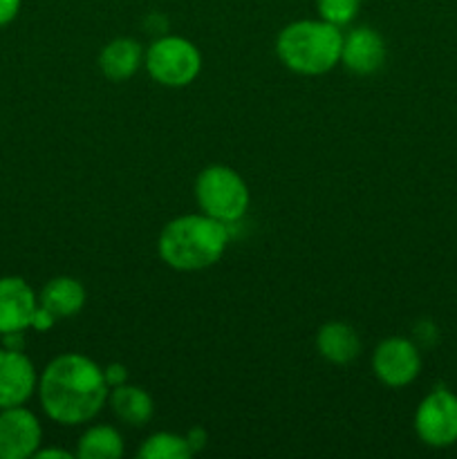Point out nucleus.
Returning a JSON list of instances; mask_svg holds the SVG:
<instances>
[{
	"label": "nucleus",
	"mask_w": 457,
	"mask_h": 459,
	"mask_svg": "<svg viewBox=\"0 0 457 459\" xmlns=\"http://www.w3.org/2000/svg\"><path fill=\"white\" fill-rule=\"evenodd\" d=\"M39 402L45 415L61 426L92 421L108 406V385L103 368L79 352L54 357L39 375Z\"/></svg>",
	"instance_id": "nucleus-1"
},
{
	"label": "nucleus",
	"mask_w": 457,
	"mask_h": 459,
	"mask_svg": "<svg viewBox=\"0 0 457 459\" xmlns=\"http://www.w3.org/2000/svg\"><path fill=\"white\" fill-rule=\"evenodd\" d=\"M228 247V227L206 213L177 215L164 224L157 254L175 272H202L220 263Z\"/></svg>",
	"instance_id": "nucleus-2"
},
{
	"label": "nucleus",
	"mask_w": 457,
	"mask_h": 459,
	"mask_svg": "<svg viewBox=\"0 0 457 459\" xmlns=\"http://www.w3.org/2000/svg\"><path fill=\"white\" fill-rule=\"evenodd\" d=\"M343 31L323 18H303L280 30L276 54L282 65L300 76H321L341 63Z\"/></svg>",
	"instance_id": "nucleus-3"
},
{
	"label": "nucleus",
	"mask_w": 457,
	"mask_h": 459,
	"mask_svg": "<svg viewBox=\"0 0 457 459\" xmlns=\"http://www.w3.org/2000/svg\"><path fill=\"white\" fill-rule=\"evenodd\" d=\"M195 200L202 213L233 227L246 215L251 193L245 178L224 164L206 166L195 179Z\"/></svg>",
	"instance_id": "nucleus-4"
},
{
	"label": "nucleus",
	"mask_w": 457,
	"mask_h": 459,
	"mask_svg": "<svg viewBox=\"0 0 457 459\" xmlns=\"http://www.w3.org/2000/svg\"><path fill=\"white\" fill-rule=\"evenodd\" d=\"M143 67L151 79L164 88H186L200 76L202 54L193 40L166 34L148 45Z\"/></svg>",
	"instance_id": "nucleus-5"
},
{
	"label": "nucleus",
	"mask_w": 457,
	"mask_h": 459,
	"mask_svg": "<svg viewBox=\"0 0 457 459\" xmlns=\"http://www.w3.org/2000/svg\"><path fill=\"white\" fill-rule=\"evenodd\" d=\"M415 433L430 448H451L457 444V394L437 385L415 411Z\"/></svg>",
	"instance_id": "nucleus-6"
},
{
	"label": "nucleus",
	"mask_w": 457,
	"mask_h": 459,
	"mask_svg": "<svg viewBox=\"0 0 457 459\" xmlns=\"http://www.w3.org/2000/svg\"><path fill=\"white\" fill-rule=\"evenodd\" d=\"M372 372L385 388H406L421 372L419 348L406 336H388L372 352Z\"/></svg>",
	"instance_id": "nucleus-7"
},
{
	"label": "nucleus",
	"mask_w": 457,
	"mask_h": 459,
	"mask_svg": "<svg viewBox=\"0 0 457 459\" xmlns=\"http://www.w3.org/2000/svg\"><path fill=\"white\" fill-rule=\"evenodd\" d=\"M43 446V426L25 406L0 411V459H30Z\"/></svg>",
	"instance_id": "nucleus-8"
},
{
	"label": "nucleus",
	"mask_w": 457,
	"mask_h": 459,
	"mask_svg": "<svg viewBox=\"0 0 457 459\" xmlns=\"http://www.w3.org/2000/svg\"><path fill=\"white\" fill-rule=\"evenodd\" d=\"M39 390V372L25 350L0 345V411L25 406Z\"/></svg>",
	"instance_id": "nucleus-9"
},
{
	"label": "nucleus",
	"mask_w": 457,
	"mask_h": 459,
	"mask_svg": "<svg viewBox=\"0 0 457 459\" xmlns=\"http://www.w3.org/2000/svg\"><path fill=\"white\" fill-rule=\"evenodd\" d=\"M39 294L21 276L0 278V336L31 330Z\"/></svg>",
	"instance_id": "nucleus-10"
},
{
	"label": "nucleus",
	"mask_w": 457,
	"mask_h": 459,
	"mask_svg": "<svg viewBox=\"0 0 457 459\" xmlns=\"http://www.w3.org/2000/svg\"><path fill=\"white\" fill-rule=\"evenodd\" d=\"M385 56H388V49H385L384 36L372 27H354L348 34H343L341 63L352 74H376L385 65Z\"/></svg>",
	"instance_id": "nucleus-11"
},
{
	"label": "nucleus",
	"mask_w": 457,
	"mask_h": 459,
	"mask_svg": "<svg viewBox=\"0 0 457 459\" xmlns=\"http://www.w3.org/2000/svg\"><path fill=\"white\" fill-rule=\"evenodd\" d=\"M316 350L332 366H348L361 354L363 343L358 332L343 321H330L318 327Z\"/></svg>",
	"instance_id": "nucleus-12"
},
{
	"label": "nucleus",
	"mask_w": 457,
	"mask_h": 459,
	"mask_svg": "<svg viewBox=\"0 0 457 459\" xmlns=\"http://www.w3.org/2000/svg\"><path fill=\"white\" fill-rule=\"evenodd\" d=\"M88 291L81 281L72 276H56L43 285L39 294V305L47 309L56 321L74 318L85 307Z\"/></svg>",
	"instance_id": "nucleus-13"
},
{
	"label": "nucleus",
	"mask_w": 457,
	"mask_h": 459,
	"mask_svg": "<svg viewBox=\"0 0 457 459\" xmlns=\"http://www.w3.org/2000/svg\"><path fill=\"white\" fill-rule=\"evenodd\" d=\"M108 406H110L112 415L116 417L124 424L133 426V429H142L155 415V402L148 394V390H143L142 385L133 384H121L110 388L108 394Z\"/></svg>",
	"instance_id": "nucleus-14"
},
{
	"label": "nucleus",
	"mask_w": 457,
	"mask_h": 459,
	"mask_svg": "<svg viewBox=\"0 0 457 459\" xmlns=\"http://www.w3.org/2000/svg\"><path fill=\"white\" fill-rule=\"evenodd\" d=\"M143 65V48L134 39L121 36V39L110 40L99 54V67L103 76L110 81H128L130 76L137 74L139 67Z\"/></svg>",
	"instance_id": "nucleus-15"
},
{
	"label": "nucleus",
	"mask_w": 457,
	"mask_h": 459,
	"mask_svg": "<svg viewBox=\"0 0 457 459\" xmlns=\"http://www.w3.org/2000/svg\"><path fill=\"white\" fill-rule=\"evenodd\" d=\"M74 455L79 459H116L124 455V437L115 426L94 424L79 437Z\"/></svg>",
	"instance_id": "nucleus-16"
},
{
	"label": "nucleus",
	"mask_w": 457,
	"mask_h": 459,
	"mask_svg": "<svg viewBox=\"0 0 457 459\" xmlns=\"http://www.w3.org/2000/svg\"><path fill=\"white\" fill-rule=\"evenodd\" d=\"M191 444L184 435L177 433H152L142 448L137 451V457L142 459H186L191 457Z\"/></svg>",
	"instance_id": "nucleus-17"
},
{
	"label": "nucleus",
	"mask_w": 457,
	"mask_h": 459,
	"mask_svg": "<svg viewBox=\"0 0 457 459\" xmlns=\"http://www.w3.org/2000/svg\"><path fill=\"white\" fill-rule=\"evenodd\" d=\"M318 18L336 27H345L357 18L361 0H316Z\"/></svg>",
	"instance_id": "nucleus-18"
},
{
	"label": "nucleus",
	"mask_w": 457,
	"mask_h": 459,
	"mask_svg": "<svg viewBox=\"0 0 457 459\" xmlns=\"http://www.w3.org/2000/svg\"><path fill=\"white\" fill-rule=\"evenodd\" d=\"M22 7V0H0V30L12 25L18 18Z\"/></svg>",
	"instance_id": "nucleus-19"
},
{
	"label": "nucleus",
	"mask_w": 457,
	"mask_h": 459,
	"mask_svg": "<svg viewBox=\"0 0 457 459\" xmlns=\"http://www.w3.org/2000/svg\"><path fill=\"white\" fill-rule=\"evenodd\" d=\"M103 377H106V381L110 388H115V385H121L128 381V372H125V366H121V363H110V366L103 368Z\"/></svg>",
	"instance_id": "nucleus-20"
},
{
	"label": "nucleus",
	"mask_w": 457,
	"mask_h": 459,
	"mask_svg": "<svg viewBox=\"0 0 457 459\" xmlns=\"http://www.w3.org/2000/svg\"><path fill=\"white\" fill-rule=\"evenodd\" d=\"M54 325H56V318H54L47 309L40 307L39 305V309H36V314H34V321H31V330L47 332V330H52Z\"/></svg>",
	"instance_id": "nucleus-21"
},
{
	"label": "nucleus",
	"mask_w": 457,
	"mask_h": 459,
	"mask_svg": "<svg viewBox=\"0 0 457 459\" xmlns=\"http://www.w3.org/2000/svg\"><path fill=\"white\" fill-rule=\"evenodd\" d=\"M36 459H72L70 451H63V448H43L40 446L36 451Z\"/></svg>",
	"instance_id": "nucleus-22"
},
{
	"label": "nucleus",
	"mask_w": 457,
	"mask_h": 459,
	"mask_svg": "<svg viewBox=\"0 0 457 459\" xmlns=\"http://www.w3.org/2000/svg\"><path fill=\"white\" fill-rule=\"evenodd\" d=\"M188 444H191V451L195 453L197 448H202L204 446V433H202V430H193L191 435H188Z\"/></svg>",
	"instance_id": "nucleus-23"
}]
</instances>
